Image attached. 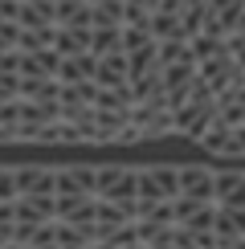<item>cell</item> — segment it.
Returning <instances> with one entry per match:
<instances>
[{"instance_id":"obj_1","label":"cell","mask_w":245,"mask_h":249,"mask_svg":"<svg viewBox=\"0 0 245 249\" xmlns=\"http://www.w3.org/2000/svg\"><path fill=\"white\" fill-rule=\"evenodd\" d=\"M94 196L102 200H115L122 204L131 216L139 213V196H135V168H127V163H106V168L94 172Z\"/></svg>"},{"instance_id":"obj_2","label":"cell","mask_w":245,"mask_h":249,"mask_svg":"<svg viewBox=\"0 0 245 249\" xmlns=\"http://www.w3.org/2000/svg\"><path fill=\"white\" fill-rule=\"evenodd\" d=\"M135 196H139V204H156V200L180 196V168H168V163L135 168Z\"/></svg>"},{"instance_id":"obj_3","label":"cell","mask_w":245,"mask_h":249,"mask_svg":"<svg viewBox=\"0 0 245 249\" xmlns=\"http://www.w3.org/2000/svg\"><path fill=\"white\" fill-rule=\"evenodd\" d=\"M94 172L90 163H70L53 168V196H94Z\"/></svg>"},{"instance_id":"obj_4","label":"cell","mask_w":245,"mask_h":249,"mask_svg":"<svg viewBox=\"0 0 245 249\" xmlns=\"http://www.w3.org/2000/svg\"><path fill=\"white\" fill-rule=\"evenodd\" d=\"M13 180H17V196H53V168H13Z\"/></svg>"},{"instance_id":"obj_5","label":"cell","mask_w":245,"mask_h":249,"mask_svg":"<svg viewBox=\"0 0 245 249\" xmlns=\"http://www.w3.org/2000/svg\"><path fill=\"white\" fill-rule=\"evenodd\" d=\"M212 204H221V209H245V172H217Z\"/></svg>"},{"instance_id":"obj_6","label":"cell","mask_w":245,"mask_h":249,"mask_svg":"<svg viewBox=\"0 0 245 249\" xmlns=\"http://www.w3.org/2000/svg\"><path fill=\"white\" fill-rule=\"evenodd\" d=\"M13 221H20V225L53 221V196H17L13 200Z\"/></svg>"},{"instance_id":"obj_7","label":"cell","mask_w":245,"mask_h":249,"mask_svg":"<svg viewBox=\"0 0 245 249\" xmlns=\"http://www.w3.org/2000/svg\"><path fill=\"white\" fill-rule=\"evenodd\" d=\"M212 184H217V172L212 168H180V196H192V200H212Z\"/></svg>"},{"instance_id":"obj_8","label":"cell","mask_w":245,"mask_h":249,"mask_svg":"<svg viewBox=\"0 0 245 249\" xmlns=\"http://www.w3.org/2000/svg\"><path fill=\"white\" fill-rule=\"evenodd\" d=\"M212 237H217V245H233V241H241V237H245V209H221V204H217Z\"/></svg>"},{"instance_id":"obj_9","label":"cell","mask_w":245,"mask_h":249,"mask_svg":"<svg viewBox=\"0 0 245 249\" xmlns=\"http://www.w3.org/2000/svg\"><path fill=\"white\" fill-rule=\"evenodd\" d=\"M98 86H127V53L122 49H110V53H98V70H94Z\"/></svg>"},{"instance_id":"obj_10","label":"cell","mask_w":245,"mask_h":249,"mask_svg":"<svg viewBox=\"0 0 245 249\" xmlns=\"http://www.w3.org/2000/svg\"><path fill=\"white\" fill-rule=\"evenodd\" d=\"M147 33L156 37V41H188V37H184L180 13H159V8L147 17Z\"/></svg>"},{"instance_id":"obj_11","label":"cell","mask_w":245,"mask_h":249,"mask_svg":"<svg viewBox=\"0 0 245 249\" xmlns=\"http://www.w3.org/2000/svg\"><path fill=\"white\" fill-rule=\"evenodd\" d=\"M53 45V25H41V29H20L17 33V49L20 53H37V49Z\"/></svg>"},{"instance_id":"obj_12","label":"cell","mask_w":245,"mask_h":249,"mask_svg":"<svg viewBox=\"0 0 245 249\" xmlns=\"http://www.w3.org/2000/svg\"><path fill=\"white\" fill-rule=\"evenodd\" d=\"M119 29L122 25H90V53H110L119 45Z\"/></svg>"},{"instance_id":"obj_13","label":"cell","mask_w":245,"mask_h":249,"mask_svg":"<svg viewBox=\"0 0 245 249\" xmlns=\"http://www.w3.org/2000/svg\"><path fill=\"white\" fill-rule=\"evenodd\" d=\"M147 70H156V41L127 53V78H143Z\"/></svg>"},{"instance_id":"obj_14","label":"cell","mask_w":245,"mask_h":249,"mask_svg":"<svg viewBox=\"0 0 245 249\" xmlns=\"http://www.w3.org/2000/svg\"><path fill=\"white\" fill-rule=\"evenodd\" d=\"M90 25H122V0H94Z\"/></svg>"},{"instance_id":"obj_15","label":"cell","mask_w":245,"mask_h":249,"mask_svg":"<svg viewBox=\"0 0 245 249\" xmlns=\"http://www.w3.org/2000/svg\"><path fill=\"white\" fill-rule=\"evenodd\" d=\"M17 25H20V29H41V25H53V20H49V13H45L41 4L20 0V4H17Z\"/></svg>"},{"instance_id":"obj_16","label":"cell","mask_w":245,"mask_h":249,"mask_svg":"<svg viewBox=\"0 0 245 249\" xmlns=\"http://www.w3.org/2000/svg\"><path fill=\"white\" fill-rule=\"evenodd\" d=\"M212 221H217V204H200V209L196 213H192V216H184V229H188V233H212Z\"/></svg>"},{"instance_id":"obj_17","label":"cell","mask_w":245,"mask_h":249,"mask_svg":"<svg viewBox=\"0 0 245 249\" xmlns=\"http://www.w3.org/2000/svg\"><path fill=\"white\" fill-rule=\"evenodd\" d=\"M151 37L147 33V25H122L119 29V45H122V53H131V49H143V45H151Z\"/></svg>"},{"instance_id":"obj_18","label":"cell","mask_w":245,"mask_h":249,"mask_svg":"<svg viewBox=\"0 0 245 249\" xmlns=\"http://www.w3.org/2000/svg\"><path fill=\"white\" fill-rule=\"evenodd\" d=\"M151 4L147 0H122V25H147Z\"/></svg>"},{"instance_id":"obj_19","label":"cell","mask_w":245,"mask_h":249,"mask_svg":"<svg viewBox=\"0 0 245 249\" xmlns=\"http://www.w3.org/2000/svg\"><path fill=\"white\" fill-rule=\"evenodd\" d=\"M8 98H20V74H4L0 70V102Z\"/></svg>"},{"instance_id":"obj_20","label":"cell","mask_w":245,"mask_h":249,"mask_svg":"<svg viewBox=\"0 0 245 249\" xmlns=\"http://www.w3.org/2000/svg\"><path fill=\"white\" fill-rule=\"evenodd\" d=\"M17 102H20V98L0 102V123H4V127H17Z\"/></svg>"},{"instance_id":"obj_21","label":"cell","mask_w":245,"mask_h":249,"mask_svg":"<svg viewBox=\"0 0 245 249\" xmlns=\"http://www.w3.org/2000/svg\"><path fill=\"white\" fill-rule=\"evenodd\" d=\"M13 241V229H8V225H0V245H8Z\"/></svg>"},{"instance_id":"obj_22","label":"cell","mask_w":245,"mask_h":249,"mask_svg":"<svg viewBox=\"0 0 245 249\" xmlns=\"http://www.w3.org/2000/svg\"><path fill=\"white\" fill-rule=\"evenodd\" d=\"M0 249H20V245H13V241H8V245H0Z\"/></svg>"},{"instance_id":"obj_23","label":"cell","mask_w":245,"mask_h":249,"mask_svg":"<svg viewBox=\"0 0 245 249\" xmlns=\"http://www.w3.org/2000/svg\"><path fill=\"white\" fill-rule=\"evenodd\" d=\"M20 249H33V245H20Z\"/></svg>"}]
</instances>
